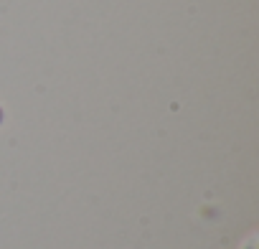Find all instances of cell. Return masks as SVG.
Masks as SVG:
<instances>
[{
    "label": "cell",
    "instance_id": "cell-1",
    "mask_svg": "<svg viewBox=\"0 0 259 249\" xmlns=\"http://www.w3.org/2000/svg\"><path fill=\"white\" fill-rule=\"evenodd\" d=\"M239 249H259V244H256V234H249V236L239 244Z\"/></svg>",
    "mask_w": 259,
    "mask_h": 249
},
{
    "label": "cell",
    "instance_id": "cell-2",
    "mask_svg": "<svg viewBox=\"0 0 259 249\" xmlns=\"http://www.w3.org/2000/svg\"><path fill=\"white\" fill-rule=\"evenodd\" d=\"M0 122H3V109H0Z\"/></svg>",
    "mask_w": 259,
    "mask_h": 249
}]
</instances>
